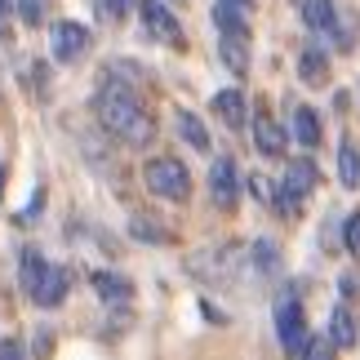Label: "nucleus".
<instances>
[{
	"label": "nucleus",
	"instance_id": "nucleus-6",
	"mask_svg": "<svg viewBox=\"0 0 360 360\" xmlns=\"http://www.w3.org/2000/svg\"><path fill=\"white\" fill-rule=\"evenodd\" d=\"M89 49V27L85 22H53V58L58 63H76Z\"/></svg>",
	"mask_w": 360,
	"mask_h": 360
},
{
	"label": "nucleus",
	"instance_id": "nucleus-9",
	"mask_svg": "<svg viewBox=\"0 0 360 360\" xmlns=\"http://www.w3.org/2000/svg\"><path fill=\"white\" fill-rule=\"evenodd\" d=\"M254 143L262 156H285V147H289V134L276 124L271 116H254Z\"/></svg>",
	"mask_w": 360,
	"mask_h": 360
},
{
	"label": "nucleus",
	"instance_id": "nucleus-5",
	"mask_svg": "<svg viewBox=\"0 0 360 360\" xmlns=\"http://www.w3.org/2000/svg\"><path fill=\"white\" fill-rule=\"evenodd\" d=\"M138 13H143L147 36L165 40V45H183V27H178V18L160 5V0H143V5H138Z\"/></svg>",
	"mask_w": 360,
	"mask_h": 360
},
{
	"label": "nucleus",
	"instance_id": "nucleus-8",
	"mask_svg": "<svg viewBox=\"0 0 360 360\" xmlns=\"http://www.w3.org/2000/svg\"><path fill=\"white\" fill-rule=\"evenodd\" d=\"M249 9H254V0H218L214 5L218 36H249Z\"/></svg>",
	"mask_w": 360,
	"mask_h": 360
},
{
	"label": "nucleus",
	"instance_id": "nucleus-11",
	"mask_svg": "<svg viewBox=\"0 0 360 360\" xmlns=\"http://www.w3.org/2000/svg\"><path fill=\"white\" fill-rule=\"evenodd\" d=\"M45 276H49V262L40 249H22V289H27V298L36 302L40 294V285H45Z\"/></svg>",
	"mask_w": 360,
	"mask_h": 360
},
{
	"label": "nucleus",
	"instance_id": "nucleus-28",
	"mask_svg": "<svg viewBox=\"0 0 360 360\" xmlns=\"http://www.w3.org/2000/svg\"><path fill=\"white\" fill-rule=\"evenodd\" d=\"M9 9H13V0H0V18H9Z\"/></svg>",
	"mask_w": 360,
	"mask_h": 360
},
{
	"label": "nucleus",
	"instance_id": "nucleus-25",
	"mask_svg": "<svg viewBox=\"0 0 360 360\" xmlns=\"http://www.w3.org/2000/svg\"><path fill=\"white\" fill-rule=\"evenodd\" d=\"M134 231H138V240H151V245L165 240V231H160L156 223H143V218H134Z\"/></svg>",
	"mask_w": 360,
	"mask_h": 360
},
{
	"label": "nucleus",
	"instance_id": "nucleus-29",
	"mask_svg": "<svg viewBox=\"0 0 360 360\" xmlns=\"http://www.w3.org/2000/svg\"><path fill=\"white\" fill-rule=\"evenodd\" d=\"M0 191H5V165H0Z\"/></svg>",
	"mask_w": 360,
	"mask_h": 360
},
{
	"label": "nucleus",
	"instance_id": "nucleus-16",
	"mask_svg": "<svg viewBox=\"0 0 360 360\" xmlns=\"http://www.w3.org/2000/svg\"><path fill=\"white\" fill-rule=\"evenodd\" d=\"M298 76L307 80V85H325V80H329V58H325V49H316V45L302 49V58H298Z\"/></svg>",
	"mask_w": 360,
	"mask_h": 360
},
{
	"label": "nucleus",
	"instance_id": "nucleus-26",
	"mask_svg": "<svg viewBox=\"0 0 360 360\" xmlns=\"http://www.w3.org/2000/svg\"><path fill=\"white\" fill-rule=\"evenodd\" d=\"M107 5V13H112V18H124V13L134 9V0H103Z\"/></svg>",
	"mask_w": 360,
	"mask_h": 360
},
{
	"label": "nucleus",
	"instance_id": "nucleus-1",
	"mask_svg": "<svg viewBox=\"0 0 360 360\" xmlns=\"http://www.w3.org/2000/svg\"><path fill=\"white\" fill-rule=\"evenodd\" d=\"M94 116L103 120L107 134H116L120 143H129V147H147L151 138H156V124L143 112V103L134 98V89L116 85V80L94 94Z\"/></svg>",
	"mask_w": 360,
	"mask_h": 360
},
{
	"label": "nucleus",
	"instance_id": "nucleus-19",
	"mask_svg": "<svg viewBox=\"0 0 360 360\" xmlns=\"http://www.w3.org/2000/svg\"><path fill=\"white\" fill-rule=\"evenodd\" d=\"M174 124H178V134H183L196 151H210V134H205V124H200V116H196V112H178V116H174Z\"/></svg>",
	"mask_w": 360,
	"mask_h": 360
},
{
	"label": "nucleus",
	"instance_id": "nucleus-21",
	"mask_svg": "<svg viewBox=\"0 0 360 360\" xmlns=\"http://www.w3.org/2000/svg\"><path fill=\"white\" fill-rule=\"evenodd\" d=\"M218 49H223V63L231 72H245V36H218Z\"/></svg>",
	"mask_w": 360,
	"mask_h": 360
},
{
	"label": "nucleus",
	"instance_id": "nucleus-15",
	"mask_svg": "<svg viewBox=\"0 0 360 360\" xmlns=\"http://www.w3.org/2000/svg\"><path fill=\"white\" fill-rule=\"evenodd\" d=\"M329 338H334V347H356V342H360L352 307H334V316H329Z\"/></svg>",
	"mask_w": 360,
	"mask_h": 360
},
{
	"label": "nucleus",
	"instance_id": "nucleus-18",
	"mask_svg": "<svg viewBox=\"0 0 360 360\" xmlns=\"http://www.w3.org/2000/svg\"><path fill=\"white\" fill-rule=\"evenodd\" d=\"M294 138H298L302 147L321 143V116H316L311 107H298V112H294Z\"/></svg>",
	"mask_w": 360,
	"mask_h": 360
},
{
	"label": "nucleus",
	"instance_id": "nucleus-12",
	"mask_svg": "<svg viewBox=\"0 0 360 360\" xmlns=\"http://www.w3.org/2000/svg\"><path fill=\"white\" fill-rule=\"evenodd\" d=\"M94 289H98V298H103V302H112V307H129V302H134V285H129V281H120V276L98 271V276H94Z\"/></svg>",
	"mask_w": 360,
	"mask_h": 360
},
{
	"label": "nucleus",
	"instance_id": "nucleus-22",
	"mask_svg": "<svg viewBox=\"0 0 360 360\" xmlns=\"http://www.w3.org/2000/svg\"><path fill=\"white\" fill-rule=\"evenodd\" d=\"M342 245H347L352 258H360V210L347 214V223H342Z\"/></svg>",
	"mask_w": 360,
	"mask_h": 360
},
{
	"label": "nucleus",
	"instance_id": "nucleus-20",
	"mask_svg": "<svg viewBox=\"0 0 360 360\" xmlns=\"http://www.w3.org/2000/svg\"><path fill=\"white\" fill-rule=\"evenodd\" d=\"M249 267H254L258 276H267V281H271V276L281 271V254H276V245H267V240H258L254 249H249Z\"/></svg>",
	"mask_w": 360,
	"mask_h": 360
},
{
	"label": "nucleus",
	"instance_id": "nucleus-27",
	"mask_svg": "<svg viewBox=\"0 0 360 360\" xmlns=\"http://www.w3.org/2000/svg\"><path fill=\"white\" fill-rule=\"evenodd\" d=\"M0 360H22V352H18V342H5V347H0Z\"/></svg>",
	"mask_w": 360,
	"mask_h": 360
},
{
	"label": "nucleus",
	"instance_id": "nucleus-2",
	"mask_svg": "<svg viewBox=\"0 0 360 360\" xmlns=\"http://www.w3.org/2000/svg\"><path fill=\"white\" fill-rule=\"evenodd\" d=\"M271 316H276V338H281L285 356H302L311 334H307V316H302V302H298L294 289H281V294H276Z\"/></svg>",
	"mask_w": 360,
	"mask_h": 360
},
{
	"label": "nucleus",
	"instance_id": "nucleus-10",
	"mask_svg": "<svg viewBox=\"0 0 360 360\" xmlns=\"http://www.w3.org/2000/svg\"><path fill=\"white\" fill-rule=\"evenodd\" d=\"M302 22L321 36H334L338 32V9L334 0H302Z\"/></svg>",
	"mask_w": 360,
	"mask_h": 360
},
{
	"label": "nucleus",
	"instance_id": "nucleus-13",
	"mask_svg": "<svg viewBox=\"0 0 360 360\" xmlns=\"http://www.w3.org/2000/svg\"><path fill=\"white\" fill-rule=\"evenodd\" d=\"M67 285H72V271H67V267H49L45 285H40V294H36V307H58V302L67 298Z\"/></svg>",
	"mask_w": 360,
	"mask_h": 360
},
{
	"label": "nucleus",
	"instance_id": "nucleus-3",
	"mask_svg": "<svg viewBox=\"0 0 360 360\" xmlns=\"http://www.w3.org/2000/svg\"><path fill=\"white\" fill-rule=\"evenodd\" d=\"M143 183H147V191H156L165 200H187L191 196V174H187V165H178V160L143 165Z\"/></svg>",
	"mask_w": 360,
	"mask_h": 360
},
{
	"label": "nucleus",
	"instance_id": "nucleus-14",
	"mask_svg": "<svg viewBox=\"0 0 360 360\" xmlns=\"http://www.w3.org/2000/svg\"><path fill=\"white\" fill-rule=\"evenodd\" d=\"M214 112L223 116L231 129H245V94L240 89H218L214 94Z\"/></svg>",
	"mask_w": 360,
	"mask_h": 360
},
{
	"label": "nucleus",
	"instance_id": "nucleus-7",
	"mask_svg": "<svg viewBox=\"0 0 360 360\" xmlns=\"http://www.w3.org/2000/svg\"><path fill=\"white\" fill-rule=\"evenodd\" d=\"M210 191H214V205H223V210H236L240 200V183H236V165L227 156H218L210 165Z\"/></svg>",
	"mask_w": 360,
	"mask_h": 360
},
{
	"label": "nucleus",
	"instance_id": "nucleus-4",
	"mask_svg": "<svg viewBox=\"0 0 360 360\" xmlns=\"http://www.w3.org/2000/svg\"><path fill=\"white\" fill-rule=\"evenodd\" d=\"M316 183H321V174H316L311 160H289L285 183H281V191H276V214H298L302 196H311Z\"/></svg>",
	"mask_w": 360,
	"mask_h": 360
},
{
	"label": "nucleus",
	"instance_id": "nucleus-23",
	"mask_svg": "<svg viewBox=\"0 0 360 360\" xmlns=\"http://www.w3.org/2000/svg\"><path fill=\"white\" fill-rule=\"evenodd\" d=\"M302 360H334V338H307Z\"/></svg>",
	"mask_w": 360,
	"mask_h": 360
},
{
	"label": "nucleus",
	"instance_id": "nucleus-17",
	"mask_svg": "<svg viewBox=\"0 0 360 360\" xmlns=\"http://www.w3.org/2000/svg\"><path fill=\"white\" fill-rule=\"evenodd\" d=\"M338 178H342V187H347V191L360 187V151H356V143H342L338 147Z\"/></svg>",
	"mask_w": 360,
	"mask_h": 360
},
{
	"label": "nucleus",
	"instance_id": "nucleus-24",
	"mask_svg": "<svg viewBox=\"0 0 360 360\" xmlns=\"http://www.w3.org/2000/svg\"><path fill=\"white\" fill-rule=\"evenodd\" d=\"M18 13L27 27H40V18H45V0H18Z\"/></svg>",
	"mask_w": 360,
	"mask_h": 360
}]
</instances>
